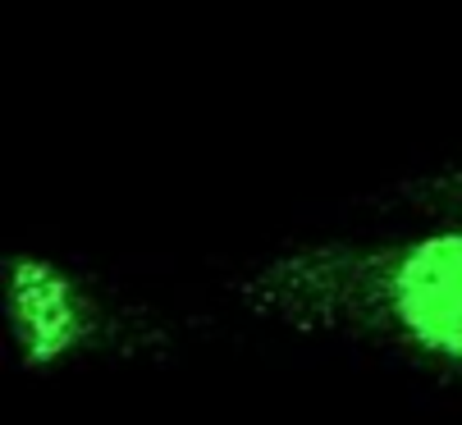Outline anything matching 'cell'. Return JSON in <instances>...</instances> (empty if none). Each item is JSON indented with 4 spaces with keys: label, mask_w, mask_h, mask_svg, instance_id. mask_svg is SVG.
Segmentation results:
<instances>
[{
    "label": "cell",
    "mask_w": 462,
    "mask_h": 425,
    "mask_svg": "<svg viewBox=\"0 0 462 425\" xmlns=\"http://www.w3.org/2000/svg\"><path fill=\"white\" fill-rule=\"evenodd\" d=\"M389 201L399 210H412V216H426V220H462V165L408 179L389 192Z\"/></svg>",
    "instance_id": "cell-3"
},
{
    "label": "cell",
    "mask_w": 462,
    "mask_h": 425,
    "mask_svg": "<svg viewBox=\"0 0 462 425\" xmlns=\"http://www.w3.org/2000/svg\"><path fill=\"white\" fill-rule=\"evenodd\" d=\"M5 311L19 366L32 375H51L97 357H152L156 347H165V329H156L138 311L115 307L92 279L51 256H10Z\"/></svg>",
    "instance_id": "cell-2"
},
{
    "label": "cell",
    "mask_w": 462,
    "mask_h": 425,
    "mask_svg": "<svg viewBox=\"0 0 462 425\" xmlns=\"http://www.w3.org/2000/svg\"><path fill=\"white\" fill-rule=\"evenodd\" d=\"M229 293L275 329L462 375V220L408 238L284 247L247 265Z\"/></svg>",
    "instance_id": "cell-1"
}]
</instances>
